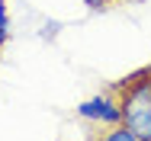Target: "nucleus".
Masks as SVG:
<instances>
[{"label": "nucleus", "instance_id": "1", "mask_svg": "<svg viewBox=\"0 0 151 141\" xmlns=\"http://www.w3.org/2000/svg\"><path fill=\"white\" fill-rule=\"evenodd\" d=\"M122 99V125H129L142 141H151V67H142L116 84Z\"/></svg>", "mask_w": 151, "mask_h": 141}, {"label": "nucleus", "instance_id": "2", "mask_svg": "<svg viewBox=\"0 0 151 141\" xmlns=\"http://www.w3.org/2000/svg\"><path fill=\"white\" fill-rule=\"evenodd\" d=\"M77 119H84L90 128H109V125H119L122 122V99H119V90L109 87L103 93H96L90 99H84L77 106Z\"/></svg>", "mask_w": 151, "mask_h": 141}, {"label": "nucleus", "instance_id": "3", "mask_svg": "<svg viewBox=\"0 0 151 141\" xmlns=\"http://www.w3.org/2000/svg\"><path fill=\"white\" fill-rule=\"evenodd\" d=\"M90 141H142L129 125H109V128H100V132H93V138Z\"/></svg>", "mask_w": 151, "mask_h": 141}, {"label": "nucleus", "instance_id": "4", "mask_svg": "<svg viewBox=\"0 0 151 141\" xmlns=\"http://www.w3.org/2000/svg\"><path fill=\"white\" fill-rule=\"evenodd\" d=\"M10 35V13H6V0H0V48Z\"/></svg>", "mask_w": 151, "mask_h": 141}, {"label": "nucleus", "instance_id": "5", "mask_svg": "<svg viewBox=\"0 0 151 141\" xmlns=\"http://www.w3.org/2000/svg\"><path fill=\"white\" fill-rule=\"evenodd\" d=\"M90 10H106V6H113V3H119V0H84Z\"/></svg>", "mask_w": 151, "mask_h": 141}, {"label": "nucleus", "instance_id": "6", "mask_svg": "<svg viewBox=\"0 0 151 141\" xmlns=\"http://www.w3.org/2000/svg\"><path fill=\"white\" fill-rule=\"evenodd\" d=\"M148 67H151V64H148Z\"/></svg>", "mask_w": 151, "mask_h": 141}]
</instances>
